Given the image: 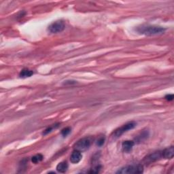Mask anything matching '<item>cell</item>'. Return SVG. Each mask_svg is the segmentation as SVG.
I'll list each match as a JSON object with an SVG mask.
<instances>
[{"instance_id":"cell-18","label":"cell","mask_w":174,"mask_h":174,"mask_svg":"<svg viewBox=\"0 0 174 174\" xmlns=\"http://www.w3.org/2000/svg\"><path fill=\"white\" fill-rule=\"evenodd\" d=\"M165 98L167 99V101H172L173 99V94H167Z\"/></svg>"},{"instance_id":"cell-5","label":"cell","mask_w":174,"mask_h":174,"mask_svg":"<svg viewBox=\"0 0 174 174\" xmlns=\"http://www.w3.org/2000/svg\"><path fill=\"white\" fill-rule=\"evenodd\" d=\"M65 29V23L62 20H57L48 26V31L52 34L60 33Z\"/></svg>"},{"instance_id":"cell-9","label":"cell","mask_w":174,"mask_h":174,"mask_svg":"<svg viewBox=\"0 0 174 174\" xmlns=\"http://www.w3.org/2000/svg\"><path fill=\"white\" fill-rule=\"evenodd\" d=\"M134 145H135V142H134V141H130V140L124 141L122 144V150H123V151L125 152H129L130 151L132 150V148L134 146Z\"/></svg>"},{"instance_id":"cell-14","label":"cell","mask_w":174,"mask_h":174,"mask_svg":"<svg viewBox=\"0 0 174 174\" xmlns=\"http://www.w3.org/2000/svg\"><path fill=\"white\" fill-rule=\"evenodd\" d=\"M101 169V166L100 165H94V167L91 169V171H88V173H99V171H100Z\"/></svg>"},{"instance_id":"cell-15","label":"cell","mask_w":174,"mask_h":174,"mask_svg":"<svg viewBox=\"0 0 174 174\" xmlns=\"http://www.w3.org/2000/svg\"><path fill=\"white\" fill-rule=\"evenodd\" d=\"M58 127V125L57 124H55V125H54V126H52V127H48L43 132V135H47L48 134H49V133H50L51 131H52V130L53 129H55V128H57Z\"/></svg>"},{"instance_id":"cell-2","label":"cell","mask_w":174,"mask_h":174,"mask_svg":"<svg viewBox=\"0 0 174 174\" xmlns=\"http://www.w3.org/2000/svg\"><path fill=\"white\" fill-rule=\"evenodd\" d=\"M144 171V167L142 164L128 165L121 168L117 171V173H142Z\"/></svg>"},{"instance_id":"cell-1","label":"cell","mask_w":174,"mask_h":174,"mask_svg":"<svg viewBox=\"0 0 174 174\" xmlns=\"http://www.w3.org/2000/svg\"><path fill=\"white\" fill-rule=\"evenodd\" d=\"M165 29L163 27L155 26V25H142L138 27L136 32L140 34L145 35H154L163 34L165 32Z\"/></svg>"},{"instance_id":"cell-7","label":"cell","mask_w":174,"mask_h":174,"mask_svg":"<svg viewBox=\"0 0 174 174\" xmlns=\"http://www.w3.org/2000/svg\"><path fill=\"white\" fill-rule=\"evenodd\" d=\"M82 155L81 154V152L75 150L70 156V161L74 164H77L82 160Z\"/></svg>"},{"instance_id":"cell-4","label":"cell","mask_w":174,"mask_h":174,"mask_svg":"<svg viewBox=\"0 0 174 174\" xmlns=\"http://www.w3.org/2000/svg\"><path fill=\"white\" fill-rule=\"evenodd\" d=\"M91 140L89 138L84 137L79 140L74 145V148L76 150L80 151V152H84L88 149L91 146Z\"/></svg>"},{"instance_id":"cell-12","label":"cell","mask_w":174,"mask_h":174,"mask_svg":"<svg viewBox=\"0 0 174 174\" xmlns=\"http://www.w3.org/2000/svg\"><path fill=\"white\" fill-rule=\"evenodd\" d=\"M43 158H44V157L42 154H38L34 156V157L32 158V161L34 163H35V164H36V163H40V161H42L43 160Z\"/></svg>"},{"instance_id":"cell-3","label":"cell","mask_w":174,"mask_h":174,"mask_svg":"<svg viewBox=\"0 0 174 174\" xmlns=\"http://www.w3.org/2000/svg\"><path fill=\"white\" fill-rule=\"evenodd\" d=\"M135 126H136V123L134 121L127 122V123L122 125V127L118 128L117 129L115 130L112 135H113L114 137H121L125 132H127L130 129H133Z\"/></svg>"},{"instance_id":"cell-13","label":"cell","mask_w":174,"mask_h":174,"mask_svg":"<svg viewBox=\"0 0 174 174\" xmlns=\"http://www.w3.org/2000/svg\"><path fill=\"white\" fill-rule=\"evenodd\" d=\"M148 136V132L144 131L139 136H137L136 138V140L137 142H142V141L146 139Z\"/></svg>"},{"instance_id":"cell-11","label":"cell","mask_w":174,"mask_h":174,"mask_svg":"<svg viewBox=\"0 0 174 174\" xmlns=\"http://www.w3.org/2000/svg\"><path fill=\"white\" fill-rule=\"evenodd\" d=\"M33 74H34V71L32 70H28V69H23V70H21L20 73L19 74L20 78H29L31 77Z\"/></svg>"},{"instance_id":"cell-16","label":"cell","mask_w":174,"mask_h":174,"mask_svg":"<svg viewBox=\"0 0 174 174\" xmlns=\"http://www.w3.org/2000/svg\"><path fill=\"white\" fill-rule=\"evenodd\" d=\"M71 132V129L70 127H67L63 129L62 130H61V134L63 137H66L68 135L70 134V133Z\"/></svg>"},{"instance_id":"cell-8","label":"cell","mask_w":174,"mask_h":174,"mask_svg":"<svg viewBox=\"0 0 174 174\" xmlns=\"http://www.w3.org/2000/svg\"><path fill=\"white\" fill-rule=\"evenodd\" d=\"M173 155H174L173 146H170L162 151L163 158H167V159H171V158H172L173 157Z\"/></svg>"},{"instance_id":"cell-6","label":"cell","mask_w":174,"mask_h":174,"mask_svg":"<svg viewBox=\"0 0 174 174\" xmlns=\"http://www.w3.org/2000/svg\"><path fill=\"white\" fill-rule=\"evenodd\" d=\"M162 157V151H157V152L152 153V154L148 155L146 157H145L144 159V163L146 165L150 164V163L159 160Z\"/></svg>"},{"instance_id":"cell-17","label":"cell","mask_w":174,"mask_h":174,"mask_svg":"<svg viewBox=\"0 0 174 174\" xmlns=\"http://www.w3.org/2000/svg\"><path fill=\"white\" fill-rule=\"evenodd\" d=\"M105 140H106V138H105L104 137H100L98 140H97V145L98 146H103L104 144Z\"/></svg>"},{"instance_id":"cell-10","label":"cell","mask_w":174,"mask_h":174,"mask_svg":"<svg viewBox=\"0 0 174 174\" xmlns=\"http://www.w3.org/2000/svg\"><path fill=\"white\" fill-rule=\"evenodd\" d=\"M68 169V164L66 161L61 162L57 166V171L59 173H65Z\"/></svg>"}]
</instances>
